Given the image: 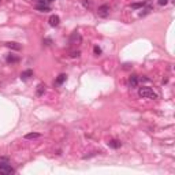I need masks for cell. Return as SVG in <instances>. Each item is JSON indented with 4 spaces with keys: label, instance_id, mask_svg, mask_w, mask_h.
<instances>
[{
    "label": "cell",
    "instance_id": "cell-1",
    "mask_svg": "<svg viewBox=\"0 0 175 175\" xmlns=\"http://www.w3.org/2000/svg\"><path fill=\"white\" fill-rule=\"evenodd\" d=\"M138 94H139V97H142V99H151V100H156L157 97H159L156 92H155L153 89H151V88H148V86H142V88H139Z\"/></svg>",
    "mask_w": 175,
    "mask_h": 175
},
{
    "label": "cell",
    "instance_id": "cell-2",
    "mask_svg": "<svg viewBox=\"0 0 175 175\" xmlns=\"http://www.w3.org/2000/svg\"><path fill=\"white\" fill-rule=\"evenodd\" d=\"M68 44H70L71 48H77V47H79V45L82 44V36L78 33V31H74L71 36H70V38H68Z\"/></svg>",
    "mask_w": 175,
    "mask_h": 175
},
{
    "label": "cell",
    "instance_id": "cell-3",
    "mask_svg": "<svg viewBox=\"0 0 175 175\" xmlns=\"http://www.w3.org/2000/svg\"><path fill=\"white\" fill-rule=\"evenodd\" d=\"M15 174V168L11 164H0V175H13Z\"/></svg>",
    "mask_w": 175,
    "mask_h": 175
},
{
    "label": "cell",
    "instance_id": "cell-4",
    "mask_svg": "<svg viewBox=\"0 0 175 175\" xmlns=\"http://www.w3.org/2000/svg\"><path fill=\"white\" fill-rule=\"evenodd\" d=\"M109 11H111L109 6H108V4H103V6H100L99 8H97V15L101 17V18H107L108 15H109Z\"/></svg>",
    "mask_w": 175,
    "mask_h": 175
},
{
    "label": "cell",
    "instance_id": "cell-5",
    "mask_svg": "<svg viewBox=\"0 0 175 175\" xmlns=\"http://www.w3.org/2000/svg\"><path fill=\"white\" fill-rule=\"evenodd\" d=\"M48 22H50L51 26H58L59 23H60V18H59L58 15H51L50 19H48Z\"/></svg>",
    "mask_w": 175,
    "mask_h": 175
},
{
    "label": "cell",
    "instance_id": "cell-6",
    "mask_svg": "<svg viewBox=\"0 0 175 175\" xmlns=\"http://www.w3.org/2000/svg\"><path fill=\"white\" fill-rule=\"evenodd\" d=\"M138 75H131L130 79H129V84H130V88H137L138 86Z\"/></svg>",
    "mask_w": 175,
    "mask_h": 175
},
{
    "label": "cell",
    "instance_id": "cell-7",
    "mask_svg": "<svg viewBox=\"0 0 175 175\" xmlns=\"http://www.w3.org/2000/svg\"><path fill=\"white\" fill-rule=\"evenodd\" d=\"M36 10H37V11H40V13H48V11H51V6L36 4Z\"/></svg>",
    "mask_w": 175,
    "mask_h": 175
},
{
    "label": "cell",
    "instance_id": "cell-8",
    "mask_svg": "<svg viewBox=\"0 0 175 175\" xmlns=\"http://www.w3.org/2000/svg\"><path fill=\"white\" fill-rule=\"evenodd\" d=\"M108 146H111V148H114V149H118L122 146V142L118 141V139H109V141H108Z\"/></svg>",
    "mask_w": 175,
    "mask_h": 175
},
{
    "label": "cell",
    "instance_id": "cell-9",
    "mask_svg": "<svg viewBox=\"0 0 175 175\" xmlns=\"http://www.w3.org/2000/svg\"><path fill=\"white\" fill-rule=\"evenodd\" d=\"M30 77H33V71H31V70H26V71H23L22 74H21V79L26 81V79H29Z\"/></svg>",
    "mask_w": 175,
    "mask_h": 175
},
{
    "label": "cell",
    "instance_id": "cell-10",
    "mask_svg": "<svg viewBox=\"0 0 175 175\" xmlns=\"http://www.w3.org/2000/svg\"><path fill=\"white\" fill-rule=\"evenodd\" d=\"M40 137H41L40 133H29V134L25 135L26 139H36V138H40Z\"/></svg>",
    "mask_w": 175,
    "mask_h": 175
},
{
    "label": "cell",
    "instance_id": "cell-11",
    "mask_svg": "<svg viewBox=\"0 0 175 175\" xmlns=\"http://www.w3.org/2000/svg\"><path fill=\"white\" fill-rule=\"evenodd\" d=\"M66 78H67V75H66V74H60V75L56 78V85H62L63 82L66 81Z\"/></svg>",
    "mask_w": 175,
    "mask_h": 175
},
{
    "label": "cell",
    "instance_id": "cell-12",
    "mask_svg": "<svg viewBox=\"0 0 175 175\" xmlns=\"http://www.w3.org/2000/svg\"><path fill=\"white\" fill-rule=\"evenodd\" d=\"M45 92V85L44 84H40V85L37 86V96H43Z\"/></svg>",
    "mask_w": 175,
    "mask_h": 175
},
{
    "label": "cell",
    "instance_id": "cell-13",
    "mask_svg": "<svg viewBox=\"0 0 175 175\" xmlns=\"http://www.w3.org/2000/svg\"><path fill=\"white\" fill-rule=\"evenodd\" d=\"M7 62L8 63H18L19 58L18 56H14V55H8V56H7Z\"/></svg>",
    "mask_w": 175,
    "mask_h": 175
},
{
    "label": "cell",
    "instance_id": "cell-14",
    "mask_svg": "<svg viewBox=\"0 0 175 175\" xmlns=\"http://www.w3.org/2000/svg\"><path fill=\"white\" fill-rule=\"evenodd\" d=\"M6 45H7L8 48H13V50H17V51L21 50V45H18L17 43H7Z\"/></svg>",
    "mask_w": 175,
    "mask_h": 175
},
{
    "label": "cell",
    "instance_id": "cell-15",
    "mask_svg": "<svg viewBox=\"0 0 175 175\" xmlns=\"http://www.w3.org/2000/svg\"><path fill=\"white\" fill-rule=\"evenodd\" d=\"M52 1H55V0H36L37 4H47V6H50Z\"/></svg>",
    "mask_w": 175,
    "mask_h": 175
},
{
    "label": "cell",
    "instance_id": "cell-16",
    "mask_svg": "<svg viewBox=\"0 0 175 175\" xmlns=\"http://www.w3.org/2000/svg\"><path fill=\"white\" fill-rule=\"evenodd\" d=\"M145 4H146L145 1H141V3H133L130 7H131V8H139V7H144Z\"/></svg>",
    "mask_w": 175,
    "mask_h": 175
},
{
    "label": "cell",
    "instance_id": "cell-17",
    "mask_svg": "<svg viewBox=\"0 0 175 175\" xmlns=\"http://www.w3.org/2000/svg\"><path fill=\"white\" fill-rule=\"evenodd\" d=\"M93 52H94V55H96V56H100V55H101V48L96 45V47L93 48Z\"/></svg>",
    "mask_w": 175,
    "mask_h": 175
},
{
    "label": "cell",
    "instance_id": "cell-18",
    "mask_svg": "<svg viewBox=\"0 0 175 175\" xmlns=\"http://www.w3.org/2000/svg\"><path fill=\"white\" fill-rule=\"evenodd\" d=\"M0 164H11L8 157H0Z\"/></svg>",
    "mask_w": 175,
    "mask_h": 175
},
{
    "label": "cell",
    "instance_id": "cell-19",
    "mask_svg": "<svg viewBox=\"0 0 175 175\" xmlns=\"http://www.w3.org/2000/svg\"><path fill=\"white\" fill-rule=\"evenodd\" d=\"M79 55H81L79 50H74V51H71V55H70V56H71V58H78Z\"/></svg>",
    "mask_w": 175,
    "mask_h": 175
},
{
    "label": "cell",
    "instance_id": "cell-20",
    "mask_svg": "<svg viewBox=\"0 0 175 175\" xmlns=\"http://www.w3.org/2000/svg\"><path fill=\"white\" fill-rule=\"evenodd\" d=\"M157 3H159V6H166L167 4V0H159Z\"/></svg>",
    "mask_w": 175,
    "mask_h": 175
},
{
    "label": "cell",
    "instance_id": "cell-21",
    "mask_svg": "<svg viewBox=\"0 0 175 175\" xmlns=\"http://www.w3.org/2000/svg\"><path fill=\"white\" fill-rule=\"evenodd\" d=\"M0 3H1V0H0Z\"/></svg>",
    "mask_w": 175,
    "mask_h": 175
}]
</instances>
